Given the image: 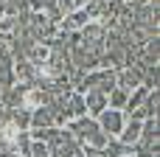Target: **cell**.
Listing matches in <instances>:
<instances>
[{
	"instance_id": "1",
	"label": "cell",
	"mask_w": 160,
	"mask_h": 157,
	"mask_svg": "<svg viewBox=\"0 0 160 157\" xmlns=\"http://www.w3.org/2000/svg\"><path fill=\"white\" fill-rule=\"evenodd\" d=\"M98 129H101L104 135H118V132L124 129V112L104 107V110L98 112Z\"/></svg>"
},
{
	"instance_id": "2",
	"label": "cell",
	"mask_w": 160,
	"mask_h": 157,
	"mask_svg": "<svg viewBox=\"0 0 160 157\" xmlns=\"http://www.w3.org/2000/svg\"><path fill=\"white\" fill-rule=\"evenodd\" d=\"M141 126H143V124H141V118H135L132 124H127V126L118 132L121 143H124V146H132V143H138V140H141Z\"/></svg>"
},
{
	"instance_id": "3",
	"label": "cell",
	"mask_w": 160,
	"mask_h": 157,
	"mask_svg": "<svg viewBox=\"0 0 160 157\" xmlns=\"http://www.w3.org/2000/svg\"><path fill=\"white\" fill-rule=\"evenodd\" d=\"M138 81H141V73H138V70H124V73L118 76V87H124V90L138 87Z\"/></svg>"
},
{
	"instance_id": "4",
	"label": "cell",
	"mask_w": 160,
	"mask_h": 157,
	"mask_svg": "<svg viewBox=\"0 0 160 157\" xmlns=\"http://www.w3.org/2000/svg\"><path fill=\"white\" fill-rule=\"evenodd\" d=\"M51 56V51L45 48V45H34V48H28V59H31V65H39V62H45Z\"/></svg>"
},
{
	"instance_id": "5",
	"label": "cell",
	"mask_w": 160,
	"mask_h": 157,
	"mask_svg": "<svg viewBox=\"0 0 160 157\" xmlns=\"http://www.w3.org/2000/svg\"><path fill=\"white\" fill-rule=\"evenodd\" d=\"M101 34H104V31H101L98 22H87V25H84V42H98Z\"/></svg>"
},
{
	"instance_id": "6",
	"label": "cell",
	"mask_w": 160,
	"mask_h": 157,
	"mask_svg": "<svg viewBox=\"0 0 160 157\" xmlns=\"http://www.w3.org/2000/svg\"><path fill=\"white\" fill-rule=\"evenodd\" d=\"M84 3H87V0H59V8H62L65 14H73V11H79Z\"/></svg>"
},
{
	"instance_id": "7",
	"label": "cell",
	"mask_w": 160,
	"mask_h": 157,
	"mask_svg": "<svg viewBox=\"0 0 160 157\" xmlns=\"http://www.w3.org/2000/svg\"><path fill=\"white\" fill-rule=\"evenodd\" d=\"M39 124L48 126V124H51V115H48V112H37V115H34V126H39Z\"/></svg>"
}]
</instances>
